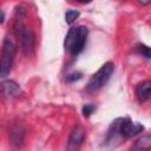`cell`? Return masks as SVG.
<instances>
[{"mask_svg":"<svg viewBox=\"0 0 151 151\" xmlns=\"http://www.w3.org/2000/svg\"><path fill=\"white\" fill-rule=\"evenodd\" d=\"M79 15H80V13H79L78 11H76V9H70V11H67L66 14H65V21H66L67 24H72V22H74V21L79 18Z\"/></svg>","mask_w":151,"mask_h":151,"instance_id":"cell-12","label":"cell"},{"mask_svg":"<svg viewBox=\"0 0 151 151\" xmlns=\"http://www.w3.org/2000/svg\"><path fill=\"white\" fill-rule=\"evenodd\" d=\"M136 97L138 101L144 103L151 98V81L143 80L136 86Z\"/></svg>","mask_w":151,"mask_h":151,"instance_id":"cell-8","label":"cell"},{"mask_svg":"<svg viewBox=\"0 0 151 151\" xmlns=\"http://www.w3.org/2000/svg\"><path fill=\"white\" fill-rule=\"evenodd\" d=\"M25 17H26V11L22 7H18L13 28H14V33H15L17 38L20 40V46H21L24 54L29 57L34 52L35 37H34V33L29 28H27V26L24 21Z\"/></svg>","mask_w":151,"mask_h":151,"instance_id":"cell-1","label":"cell"},{"mask_svg":"<svg viewBox=\"0 0 151 151\" xmlns=\"http://www.w3.org/2000/svg\"><path fill=\"white\" fill-rule=\"evenodd\" d=\"M87 28L85 26H78L73 27L68 31L65 38V50H67L72 55H78L81 53L86 45L87 40Z\"/></svg>","mask_w":151,"mask_h":151,"instance_id":"cell-2","label":"cell"},{"mask_svg":"<svg viewBox=\"0 0 151 151\" xmlns=\"http://www.w3.org/2000/svg\"><path fill=\"white\" fill-rule=\"evenodd\" d=\"M15 53H17V44L14 39L11 35H6L2 41V51H1V64H0L1 78H6L9 74Z\"/></svg>","mask_w":151,"mask_h":151,"instance_id":"cell-3","label":"cell"},{"mask_svg":"<svg viewBox=\"0 0 151 151\" xmlns=\"http://www.w3.org/2000/svg\"><path fill=\"white\" fill-rule=\"evenodd\" d=\"M151 150V134H144L138 138L131 147V151H150Z\"/></svg>","mask_w":151,"mask_h":151,"instance_id":"cell-10","label":"cell"},{"mask_svg":"<svg viewBox=\"0 0 151 151\" xmlns=\"http://www.w3.org/2000/svg\"><path fill=\"white\" fill-rule=\"evenodd\" d=\"M138 51L142 55H144L145 58L147 59H151V47L150 46H146L144 44H139L138 45Z\"/></svg>","mask_w":151,"mask_h":151,"instance_id":"cell-13","label":"cell"},{"mask_svg":"<svg viewBox=\"0 0 151 151\" xmlns=\"http://www.w3.org/2000/svg\"><path fill=\"white\" fill-rule=\"evenodd\" d=\"M1 90H2V94L5 97H7V98L18 97L20 94V92H21L20 86L14 80H11V79L4 80L1 83Z\"/></svg>","mask_w":151,"mask_h":151,"instance_id":"cell-9","label":"cell"},{"mask_svg":"<svg viewBox=\"0 0 151 151\" xmlns=\"http://www.w3.org/2000/svg\"><path fill=\"white\" fill-rule=\"evenodd\" d=\"M86 137V131L83 126L77 125L73 127V130L70 133L68 140H67V151H78L79 147L83 145Z\"/></svg>","mask_w":151,"mask_h":151,"instance_id":"cell-5","label":"cell"},{"mask_svg":"<svg viewBox=\"0 0 151 151\" xmlns=\"http://www.w3.org/2000/svg\"><path fill=\"white\" fill-rule=\"evenodd\" d=\"M94 111H96V106L93 104H86L83 106V116L85 118H88Z\"/></svg>","mask_w":151,"mask_h":151,"instance_id":"cell-14","label":"cell"},{"mask_svg":"<svg viewBox=\"0 0 151 151\" xmlns=\"http://www.w3.org/2000/svg\"><path fill=\"white\" fill-rule=\"evenodd\" d=\"M80 78H81V73L80 72H76V73H72V74L67 76V81H77Z\"/></svg>","mask_w":151,"mask_h":151,"instance_id":"cell-15","label":"cell"},{"mask_svg":"<svg viewBox=\"0 0 151 151\" xmlns=\"http://www.w3.org/2000/svg\"><path fill=\"white\" fill-rule=\"evenodd\" d=\"M22 136H24V132L19 129V127H17V129H14L12 132H11V138H12V143L14 144V145H20L21 143H22V140H24V138H22Z\"/></svg>","mask_w":151,"mask_h":151,"instance_id":"cell-11","label":"cell"},{"mask_svg":"<svg viewBox=\"0 0 151 151\" xmlns=\"http://www.w3.org/2000/svg\"><path fill=\"white\" fill-rule=\"evenodd\" d=\"M120 123H122V118H117L114 119L110 127H109V131H107V134H106V139H105V144L107 146L111 147H116L119 143V139L123 138L120 136V132H119V127H120Z\"/></svg>","mask_w":151,"mask_h":151,"instance_id":"cell-7","label":"cell"},{"mask_svg":"<svg viewBox=\"0 0 151 151\" xmlns=\"http://www.w3.org/2000/svg\"><path fill=\"white\" fill-rule=\"evenodd\" d=\"M143 130H144V126L140 123H134L129 118H122L119 132L123 138H131L133 136H137Z\"/></svg>","mask_w":151,"mask_h":151,"instance_id":"cell-6","label":"cell"},{"mask_svg":"<svg viewBox=\"0 0 151 151\" xmlns=\"http://www.w3.org/2000/svg\"><path fill=\"white\" fill-rule=\"evenodd\" d=\"M114 71V64L111 61L105 63L88 80L87 86H86V91L88 92H96L98 90H100L103 86L106 85V83L110 80L112 73Z\"/></svg>","mask_w":151,"mask_h":151,"instance_id":"cell-4","label":"cell"}]
</instances>
